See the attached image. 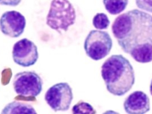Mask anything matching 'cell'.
<instances>
[{
	"instance_id": "4fadbf2b",
	"label": "cell",
	"mask_w": 152,
	"mask_h": 114,
	"mask_svg": "<svg viewBox=\"0 0 152 114\" xmlns=\"http://www.w3.org/2000/svg\"><path fill=\"white\" fill-rule=\"evenodd\" d=\"M72 113L74 114H96V111L88 103L82 100L79 101L72 108Z\"/></svg>"
},
{
	"instance_id": "52a82bcc",
	"label": "cell",
	"mask_w": 152,
	"mask_h": 114,
	"mask_svg": "<svg viewBox=\"0 0 152 114\" xmlns=\"http://www.w3.org/2000/svg\"><path fill=\"white\" fill-rule=\"evenodd\" d=\"M12 57L13 61L23 67L34 65L39 57L37 46L26 38L16 42L13 46Z\"/></svg>"
},
{
	"instance_id": "2e32d148",
	"label": "cell",
	"mask_w": 152,
	"mask_h": 114,
	"mask_svg": "<svg viewBox=\"0 0 152 114\" xmlns=\"http://www.w3.org/2000/svg\"><path fill=\"white\" fill-rule=\"evenodd\" d=\"M150 92L152 96V79L151 82V85H150Z\"/></svg>"
},
{
	"instance_id": "9c48e42d",
	"label": "cell",
	"mask_w": 152,
	"mask_h": 114,
	"mask_svg": "<svg viewBox=\"0 0 152 114\" xmlns=\"http://www.w3.org/2000/svg\"><path fill=\"white\" fill-rule=\"evenodd\" d=\"M124 108L127 113H146L151 109V102L148 96L140 90L134 91L125 99Z\"/></svg>"
},
{
	"instance_id": "8992f818",
	"label": "cell",
	"mask_w": 152,
	"mask_h": 114,
	"mask_svg": "<svg viewBox=\"0 0 152 114\" xmlns=\"http://www.w3.org/2000/svg\"><path fill=\"white\" fill-rule=\"evenodd\" d=\"M45 99L55 112L67 111L73 99L72 88L67 82L57 83L46 91Z\"/></svg>"
},
{
	"instance_id": "7a4b0ae2",
	"label": "cell",
	"mask_w": 152,
	"mask_h": 114,
	"mask_svg": "<svg viewBox=\"0 0 152 114\" xmlns=\"http://www.w3.org/2000/svg\"><path fill=\"white\" fill-rule=\"evenodd\" d=\"M101 73L107 90L114 96H124L135 83L134 68L121 54L113 55L106 59L102 65Z\"/></svg>"
},
{
	"instance_id": "5bb4252c",
	"label": "cell",
	"mask_w": 152,
	"mask_h": 114,
	"mask_svg": "<svg viewBox=\"0 0 152 114\" xmlns=\"http://www.w3.org/2000/svg\"><path fill=\"white\" fill-rule=\"evenodd\" d=\"M138 8L152 13V0H135Z\"/></svg>"
},
{
	"instance_id": "9a60e30c",
	"label": "cell",
	"mask_w": 152,
	"mask_h": 114,
	"mask_svg": "<svg viewBox=\"0 0 152 114\" xmlns=\"http://www.w3.org/2000/svg\"><path fill=\"white\" fill-rule=\"evenodd\" d=\"M21 0H0V4L7 6H18L21 2Z\"/></svg>"
},
{
	"instance_id": "3957f363",
	"label": "cell",
	"mask_w": 152,
	"mask_h": 114,
	"mask_svg": "<svg viewBox=\"0 0 152 114\" xmlns=\"http://www.w3.org/2000/svg\"><path fill=\"white\" fill-rule=\"evenodd\" d=\"M75 9L69 0H52L46 17V24L61 34L75 22Z\"/></svg>"
},
{
	"instance_id": "5b68a950",
	"label": "cell",
	"mask_w": 152,
	"mask_h": 114,
	"mask_svg": "<svg viewBox=\"0 0 152 114\" xmlns=\"http://www.w3.org/2000/svg\"><path fill=\"white\" fill-rule=\"evenodd\" d=\"M12 85L16 94L34 99L42 92L43 81L34 71H25L15 74Z\"/></svg>"
},
{
	"instance_id": "8fae6325",
	"label": "cell",
	"mask_w": 152,
	"mask_h": 114,
	"mask_svg": "<svg viewBox=\"0 0 152 114\" xmlns=\"http://www.w3.org/2000/svg\"><path fill=\"white\" fill-rule=\"evenodd\" d=\"M103 2L107 12L115 15L120 14L126 10L129 0H103Z\"/></svg>"
},
{
	"instance_id": "ba28073f",
	"label": "cell",
	"mask_w": 152,
	"mask_h": 114,
	"mask_svg": "<svg viewBox=\"0 0 152 114\" xmlns=\"http://www.w3.org/2000/svg\"><path fill=\"white\" fill-rule=\"evenodd\" d=\"M26 21L25 17L15 10L4 12L0 18V30L7 36L19 37L24 32Z\"/></svg>"
},
{
	"instance_id": "277c9868",
	"label": "cell",
	"mask_w": 152,
	"mask_h": 114,
	"mask_svg": "<svg viewBox=\"0 0 152 114\" xmlns=\"http://www.w3.org/2000/svg\"><path fill=\"white\" fill-rule=\"evenodd\" d=\"M112 46L113 41L110 36L106 31L101 30H91L84 43V49L87 55L95 61L107 56Z\"/></svg>"
},
{
	"instance_id": "7c38bea8",
	"label": "cell",
	"mask_w": 152,
	"mask_h": 114,
	"mask_svg": "<svg viewBox=\"0 0 152 114\" xmlns=\"http://www.w3.org/2000/svg\"><path fill=\"white\" fill-rule=\"evenodd\" d=\"M110 20L107 15L105 13H97L93 18V24L96 29H107L110 26Z\"/></svg>"
},
{
	"instance_id": "6da1fadb",
	"label": "cell",
	"mask_w": 152,
	"mask_h": 114,
	"mask_svg": "<svg viewBox=\"0 0 152 114\" xmlns=\"http://www.w3.org/2000/svg\"><path fill=\"white\" fill-rule=\"evenodd\" d=\"M112 31L122 51L136 61H152V16L134 9L118 16Z\"/></svg>"
},
{
	"instance_id": "30bf717a",
	"label": "cell",
	"mask_w": 152,
	"mask_h": 114,
	"mask_svg": "<svg viewBox=\"0 0 152 114\" xmlns=\"http://www.w3.org/2000/svg\"><path fill=\"white\" fill-rule=\"evenodd\" d=\"M34 108L31 105L18 101H13L6 105L1 114H35Z\"/></svg>"
}]
</instances>
